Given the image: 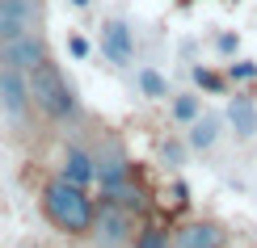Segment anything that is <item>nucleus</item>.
<instances>
[{
    "label": "nucleus",
    "mask_w": 257,
    "mask_h": 248,
    "mask_svg": "<svg viewBox=\"0 0 257 248\" xmlns=\"http://www.w3.org/2000/svg\"><path fill=\"white\" fill-rule=\"evenodd\" d=\"M38 210L59 235L68 240H89L93 235V219H97V202L89 198L84 185H72L68 177H47L38 185Z\"/></svg>",
    "instance_id": "f257e3e1"
},
{
    "label": "nucleus",
    "mask_w": 257,
    "mask_h": 248,
    "mask_svg": "<svg viewBox=\"0 0 257 248\" xmlns=\"http://www.w3.org/2000/svg\"><path fill=\"white\" fill-rule=\"evenodd\" d=\"M30 97H34V110L47 122H76L80 118V97L68 84V76L59 72L55 59H47L42 68L30 72Z\"/></svg>",
    "instance_id": "f03ea898"
},
{
    "label": "nucleus",
    "mask_w": 257,
    "mask_h": 248,
    "mask_svg": "<svg viewBox=\"0 0 257 248\" xmlns=\"http://www.w3.org/2000/svg\"><path fill=\"white\" fill-rule=\"evenodd\" d=\"M139 231H144V214L118 206V202H101L97 219H93V248H135Z\"/></svg>",
    "instance_id": "7ed1b4c3"
},
{
    "label": "nucleus",
    "mask_w": 257,
    "mask_h": 248,
    "mask_svg": "<svg viewBox=\"0 0 257 248\" xmlns=\"http://www.w3.org/2000/svg\"><path fill=\"white\" fill-rule=\"evenodd\" d=\"M89 152H93V160H97V185H101V193L118 189L122 181L135 177V164H131V156H126L122 139L114 135V131H101L97 143H93Z\"/></svg>",
    "instance_id": "20e7f679"
},
{
    "label": "nucleus",
    "mask_w": 257,
    "mask_h": 248,
    "mask_svg": "<svg viewBox=\"0 0 257 248\" xmlns=\"http://www.w3.org/2000/svg\"><path fill=\"white\" fill-rule=\"evenodd\" d=\"M47 0H0V42L21 34H42Z\"/></svg>",
    "instance_id": "39448f33"
},
{
    "label": "nucleus",
    "mask_w": 257,
    "mask_h": 248,
    "mask_svg": "<svg viewBox=\"0 0 257 248\" xmlns=\"http://www.w3.org/2000/svg\"><path fill=\"white\" fill-rule=\"evenodd\" d=\"M51 59V42L47 34H21V38H5L0 42V68L13 72H34Z\"/></svg>",
    "instance_id": "423d86ee"
},
{
    "label": "nucleus",
    "mask_w": 257,
    "mask_h": 248,
    "mask_svg": "<svg viewBox=\"0 0 257 248\" xmlns=\"http://www.w3.org/2000/svg\"><path fill=\"white\" fill-rule=\"evenodd\" d=\"M30 110H34V97H30V72L0 68V114L13 118V122H26Z\"/></svg>",
    "instance_id": "0eeeda50"
},
{
    "label": "nucleus",
    "mask_w": 257,
    "mask_h": 248,
    "mask_svg": "<svg viewBox=\"0 0 257 248\" xmlns=\"http://www.w3.org/2000/svg\"><path fill=\"white\" fill-rule=\"evenodd\" d=\"M59 177H68L72 185H97V160H93L89 147H80V143H63V152H59Z\"/></svg>",
    "instance_id": "6e6552de"
},
{
    "label": "nucleus",
    "mask_w": 257,
    "mask_h": 248,
    "mask_svg": "<svg viewBox=\"0 0 257 248\" xmlns=\"http://www.w3.org/2000/svg\"><path fill=\"white\" fill-rule=\"evenodd\" d=\"M223 223L215 219H190L173 227V248H223Z\"/></svg>",
    "instance_id": "1a4fd4ad"
},
{
    "label": "nucleus",
    "mask_w": 257,
    "mask_h": 248,
    "mask_svg": "<svg viewBox=\"0 0 257 248\" xmlns=\"http://www.w3.org/2000/svg\"><path fill=\"white\" fill-rule=\"evenodd\" d=\"M101 51H105V59L110 63H131L135 55V42H131V30H126V21H105L101 26Z\"/></svg>",
    "instance_id": "9d476101"
},
{
    "label": "nucleus",
    "mask_w": 257,
    "mask_h": 248,
    "mask_svg": "<svg viewBox=\"0 0 257 248\" xmlns=\"http://www.w3.org/2000/svg\"><path fill=\"white\" fill-rule=\"evenodd\" d=\"M228 126H232V135L240 139V143H249V139L257 135V105H253V97H228Z\"/></svg>",
    "instance_id": "9b49d317"
},
{
    "label": "nucleus",
    "mask_w": 257,
    "mask_h": 248,
    "mask_svg": "<svg viewBox=\"0 0 257 248\" xmlns=\"http://www.w3.org/2000/svg\"><path fill=\"white\" fill-rule=\"evenodd\" d=\"M215 139H219V118H215V114H202L198 122H190L186 143L194 147V152H211V147H215Z\"/></svg>",
    "instance_id": "f8f14e48"
},
{
    "label": "nucleus",
    "mask_w": 257,
    "mask_h": 248,
    "mask_svg": "<svg viewBox=\"0 0 257 248\" xmlns=\"http://www.w3.org/2000/svg\"><path fill=\"white\" fill-rule=\"evenodd\" d=\"M169 114H173V122H181V126L198 122V118H202V97H194V93H177L173 101H169Z\"/></svg>",
    "instance_id": "ddd939ff"
},
{
    "label": "nucleus",
    "mask_w": 257,
    "mask_h": 248,
    "mask_svg": "<svg viewBox=\"0 0 257 248\" xmlns=\"http://www.w3.org/2000/svg\"><path fill=\"white\" fill-rule=\"evenodd\" d=\"M135 80H139V89H144V97H152V101H169V97H173L169 93V80L160 76L156 68H139Z\"/></svg>",
    "instance_id": "4468645a"
},
{
    "label": "nucleus",
    "mask_w": 257,
    "mask_h": 248,
    "mask_svg": "<svg viewBox=\"0 0 257 248\" xmlns=\"http://www.w3.org/2000/svg\"><path fill=\"white\" fill-rule=\"evenodd\" d=\"M135 248H173V235H169L165 227H144L139 231Z\"/></svg>",
    "instance_id": "2eb2a0df"
},
{
    "label": "nucleus",
    "mask_w": 257,
    "mask_h": 248,
    "mask_svg": "<svg viewBox=\"0 0 257 248\" xmlns=\"http://www.w3.org/2000/svg\"><path fill=\"white\" fill-rule=\"evenodd\" d=\"M194 84H202L207 93H223V84H228V80H223L219 72H211V68H194Z\"/></svg>",
    "instance_id": "dca6fc26"
},
{
    "label": "nucleus",
    "mask_w": 257,
    "mask_h": 248,
    "mask_svg": "<svg viewBox=\"0 0 257 248\" xmlns=\"http://www.w3.org/2000/svg\"><path fill=\"white\" fill-rule=\"evenodd\" d=\"M253 76H257V63H253V59L228 63V80H253Z\"/></svg>",
    "instance_id": "f3484780"
},
{
    "label": "nucleus",
    "mask_w": 257,
    "mask_h": 248,
    "mask_svg": "<svg viewBox=\"0 0 257 248\" xmlns=\"http://www.w3.org/2000/svg\"><path fill=\"white\" fill-rule=\"evenodd\" d=\"M68 51H72V55H76V59H89V38L72 34V38H68Z\"/></svg>",
    "instance_id": "a211bd4d"
},
{
    "label": "nucleus",
    "mask_w": 257,
    "mask_h": 248,
    "mask_svg": "<svg viewBox=\"0 0 257 248\" xmlns=\"http://www.w3.org/2000/svg\"><path fill=\"white\" fill-rule=\"evenodd\" d=\"M219 51H223V55H232V51H240V38H236V34H219Z\"/></svg>",
    "instance_id": "6ab92c4d"
},
{
    "label": "nucleus",
    "mask_w": 257,
    "mask_h": 248,
    "mask_svg": "<svg viewBox=\"0 0 257 248\" xmlns=\"http://www.w3.org/2000/svg\"><path fill=\"white\" fill-rule=\"evenodd\" d=\"M68 5H76V9H89V5H93V0H68Z\"/></svg>",
    "instance_id": "aec40b11"
}]
</instances>
